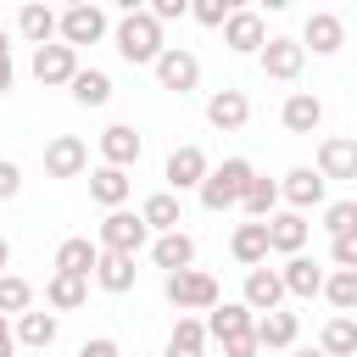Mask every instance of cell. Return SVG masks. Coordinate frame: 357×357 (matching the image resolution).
Instances as JSON below:
<instances>
[{"label":"cell","instance_id":"obj_2","mask_svg":"<svg viewBox=\"0 0 357 357\" xmlns=\"http://www.w3.org/2000/svg\"><path fill=\"white\" fill-rule=\"evenodd\" d=\"M251 178H257V167H251L245 156H223V167H212V173H206V184H201L195 195H201V206H206V212H229V206H240V201H245Z\"/></svg>","mask_w":357,"mask_h":357},{"label":"cell","instance_id":"obj_27","mask_svg":"<svg viewBox=\"0 0 357 357\" xmlns=\"http://www.w3.org/2000/svg\"><path fill=\"white\" fill-rule=\"evenodd\" d=\"M134 279H139V268H134V257H117V251H100V262H95V284H100L106 296H128V290H134Z\"/></svg>","mask_w":357,"mask_h":357},{"label":"cell","instance_id":"obj_5","mask_svg":"<svg viewBox=\"0 0 357 357\" xmlns=\"http://www.w3.org/2000/svg\"><path fill=\"white\" fill-rule=\"evenodd\" d=\"M151 73H156V84H162L167 95H195V89H201V56L184 50V45H167Z\"/></svg>","mask_w":357,"mask_h":357},{"label":"cell","instance_id":"obj_31","mask_svg":"<svg viewBox=\"0 0 357 357\" xmlns=\"http://www.w3.org/2000/svg\"><path fill=\"white\" fill-rule=\"evenodd\" d=\"M56 329H61V324H56V312H39V307H33V312H22V318H17V346H28V351H39V357H45V351L56 346Z\"/></svg>","mask_w":357,"mask_h":357},{"label":"cell","instance_id":"obj_11","mask_svg":"<svg viewBox=\"0 0 357 357\" xmlns=\"http://www.w3.org/2000/svg\"><path fill=\"white\" fill-rule=\"evenodd\" d=\"M206 173H212V162H206V151H201V145H178V151L167 156V167H162V178H167V190H173V195L201 190V184H206Z\"/></svg>","mask_w":357,"mask_h":357},{"label":"cell","instance_id":"obj_10","mask_svg":"<svg viewBox=\"0 0 357 357\" xmlns=\"http://www.w3.org/2000/svg\"><path fill=\"white\" fill-rule=\"evenodd\" d=\"M206 123H212L218 134H240V128L251 123V100H245V89H234V84L212 89V95H206Z\"/></svg>","mask_w":357,"mask_h":357},{"label":"cell","instance_id":"obj_14","mask_svg":"<svg viewBox=\"0 0 357 357\" xmlns=\"http://www.w3.org/2000/svg\"><path fill=\"white\" fill-rule=\"evenodd\" d=\"M45 173H50V178H78V173H89V145H84L78 134H56V139L45 145Z\"/></svg>","mask_w":357,"mask_h":357},{"label":"cell","instance_id":"obj_21","mask_svg":"<svg viewBox=\"0 0 357 357\" xmlns=\"http://www.w3.org/2000/svg\"><path fill=\"white\" fill-rule=\"evenodd\" d=\"M268 223H234V234H229V257L251 273V268H262L268 262Z\"/></svg>","mask_w":357,"mask_h":357},{"label":"cell","instance_id":"obj_44","mask_svg":"<svg viewBox=\"0 0 357 357\" xmlns=\"http://www.w3.org/2000/svg\"><path fill=\"white\" fill-rule=\"evenodd\" d=\"M262 346H257V329L251 335H234V340H223V357H257Z\"/></svg>","mask_w":357,"mask_h":357},{"label":"cell","instance_id":"obj_47","mask_svg":"<svg viewBox=\"0 0 357 357\" xmlns=\"http://www.w3.org/2000/svg\"><path fill=\"white\" fill-rule=\"evenodd\" d=\"M0 273H11V240L0 234Z\"/></svg>","mask_w":357,"mask_h":357},{"label":"cell","instance_id":"obj_35","mask_svg":"<svg viewBox=\"0 0 357 357\" xmlns=\"http://www.w3.org/2000/svg\"><path fill=\"white\" fill-rule=\"evenodd\" d=\"M67 89H73L78 106H106V100H112V78H106L100 67H78V78H73Z\"/></svg>","mask_w":357,"mask_h":357},{"label":"cell","instance_id":"obj_13","mask_svg":"<svg viewBox=\"0 0 357 357\" xmlns=\"http://www.w3.org/2000/svg\"><path fill=\"white\" fill-rule=\"evenodd\" d=\"M139 151H145V139H139L134 123H106V128H100V162H106V167H123V173H128V167L139 162Z\"/></svg>","mask_w":357,"mask_h":357},{"label":"cell","instance_id":"obj_32","mask_svg":"<svg viewBox=\"0 0 357 357\" xmlns=\"http://www.w3.org/2000/svg\"><path fill=\"white\" fill-rule=\"evenodd\" d=\"M167 357H206V318L178 312V324L167 335Z\"/></svg>","mask_w":357,"mask_h":357},{"label":"cell","instance_id":"obj_49","mask_svg":"<svg viewBox=\"0 0 357 357\" xmlns=\"http://www.w3.org/2000/svg\"><path fill=\"white\" fill-rule=\"evenodd\" d=\"M296 357H324V351H318V346H301V351H296Z\"/></svg>","mask_w":357,"mask_h":357},{"label":"cell","instance_id":"obj_9","mask_svg":"<svg viewBox=\"0 0 357 357\" xmlns=\"http://www.w3.org/2000/svg\"><path fill=\"white\" fill-rule=\"evenodd\" d=\"M268 39H273V33H268L262 11H251V6H234V17L223 22V45H229L234 56H262Z\"/></svg>","mask_w":357,"mask_h":357},{"label":"cell","instance_id":"obj_41","mask_svg":"<svg viewBox=\"0 0 357 357\" xmlns=\"http://www.w3.org/2000/svg\"><path fill=\"white\" fill-rule=\"evenodd\" d=\"M329 262L357 273V234H346V240H329Z\"/></svg>","mask_w":357,"mask_h":357},{"label":"cell","instance_id":"obj_45","mask_svg":"<svg viewBox=\"0 0 357 357\" xmlns=\"http://www.w3.org/2000/svg\"><path fill=\"white\" fill-rule=\"evenodd\" d=\"M11 351H17V329H11L6 312H0V357H11Z\"/></svg>","mask_w":357,"mask_h":357},{"label":"cell","instance_id":"obj_34","mask_svg":"<svg viewBox=\"0 0 357 357\" xmlns=\"http://www.w3.org/2000/svg\"><path fill=\"white\" fill-rule=\"evenodd\" d=\"M279 201H284V195H279V178H262V173H257L240 206H245V218H251V223H268V218L279 212Z\"/></svg>","mask_w":357,"mask_h":357},{"label":"cell","instance_id":"obj_24","mask_svg":"<svg viewBox=\"0 0 357 357\" xmlns=\"http://www.w3.org/2000/svg\"><path fill=\"white\" fill-rule=\"evenodd\" d=\"M95 262H100V245L89 234H67L56 245V273H78V279H95Z\"/></svg>","mask_w":357,"mask_h":357},{"label":"cell","instance_id":"obj_38","mask_svg":"<svg viewBox=\"0 0 357 357\" xmlns=\"http://www.w3.org/2000/svg\"><path fill=\"white\" fill-rule=\"evenodd\" d=\"M324 229H329V240L357 234V201H329L324 206Z\"/></svg>","mask_w":357,"mask_h":357},{"label":"cell","instance_id":"obj_16","mask_svg":"<svg viewBox=\"0 0 357 357\" xmlns=\"http://www.w3.org/2000/svg\"><path fill=\"white\" fill-rule=\"evenodd\" d=\"M340 45H346V22H340L335 11H307V22H301V50L335 56Z\"/></svg>","mask_w":357,"mask_h":357},{"label":"cell","instance_id":"obj_17","mask_svg":"<svg viewBox=\"0 0 357 357\" xmlns=\"http://www.w3.org/2000/svg\"><path fill=\"white\" fill-rule=\"evenodd\" d=\"M240 301L262 318V312H279V301H284V279H279V268H251L245 273V290H240Z\"/></svg>","mask_w":357,"mask_h":357},{"label":"cell","instance_id":"obj_39","mask_svg":"<svg viewBox=\"0 0 357 357\" xmlns=\"http://www.w3.org/2000/svg\"><path fill=\"white\" fill-rule=\"evenodd\" d=\"M190 17H195L201 28H223V22L234 17V6H229V0H195V6H190Z\"/></svg>","mask_w":357,"mask_h":357},{"label":"cell","instance_id":"obj_3","mask_svg":"<svg viewBox=\"0 0 357 357\" xmlns=\"http://www.w3.org/2000/svg\"><path fill=\"white\" fill-rule=\"evenodd\" d=\"M162 296H167V307H178V312H212V307L223 301V290H218V279H212L206 268L167 273V279H162Z\"/></svg>","mask_w":357,"mask_h":357},{"label":"cell","instance_id":"obj_4","mask_svg":"<svg viewBox=\"0 0 357 357\" xmlns=\"http://www.w3.org/2000/svg\"><path fill=\"white\" fill-rule=\"evenodd\" d=\"M95 245L100 251H117V257H139L145 245H151V223L139 218V212H106L100 218V229H95Z\"/></svg>","mask_w":357,"mask_h":357},{"label":"cell","instance_id":"obj_12","mask_svg":"<svg viewBox=\"0 0 357 357\" xmlns=\"http://www.w3.org/2000/svg\"><path fill=\"white\" fill-rule=\"evenodd\" d=\"M33 78H39L45 89L73 84V78H78V50L61 45V39H56V45H39V50H33Z\"/></svg>","mask_w":357,"mask_h":357},{"label":"cell","instance_id":"obj_20","mask_svg":"<svg viewBox=\"0 0 357 357\" xmlns=\"http://www.w3.org/2000/svg\"><path fill=\"white\" fill-rule=\"evenodd\" d=\"M128 195H134V178H128L123 167H106V162H100V167L89 173V201H95V206L123 212V201H128Z\"/></svg>","mask_w":357,"mask_h":357},{"label":"cell","instance_id":"obj_28","mask_svg":"<svg viewBox=\"0 0 357 357\" xmlns=\"http://www.w3.org/2000/svg\"><path fill=\"white\" fill-rule=\"evenodd\" d=\"M296 335H301V324H296V312H284V307L257 318V346H262V351H290Z\"/></svg>","mask_w":357,"mask_h":357},{"label":"cell","instance_id":"obj_36","mask_svg":"<svg viewBox=\"0 0 357 357\" xmlns=\"http://www.w3.org/2000/svg\"><path fill=\"white\" fill-rule=\"evenodd\" d=\"M324 301L335 307V312H357V273L351 268H329V279H324Z\"/></svg>","mask_w":357,"mask_h":357},{"label":"cell","instance_id":"obj_22","mask_svg":"<svg viewBox=\"0 0 357 357\" xmlns=\"http://www.w3.org/2000/svg\"><path fill=\"white\" fill-rule=\"evenodd\" d=\"M257 329V312L245 307V301H218L212 312H206V335L223 346V340H234V335H251Z\"/></svg>","mask_w":357,"mask_h":357},{"label":"cell","instance_id":"obj_46","mask_svg":"<svg viewBox=\"0 0 357 357\" xmlns=\"http://www.w3.org/2000/svg\"><path fill=\"white\" fill-rule=\"evenodd\" d=\"M17 84V67H11V56H0V95Z\"/></svg>","mask_w":357,"mask_h":357},{"label":"cell","instance_id":"obj_42","mask_svg":"<svg viewBox=\"0 0 357 357\" xmlns=\"http://www.w3.org/2000/svg\"><path fill=\"white\" fill-rule=\"evenodd\" d=\"M145 11H151L156 22H178V17H190V0H151Z\"/></svg>","mask_w":357,"mask_h":357},{"label":"cell","instance_id":"obj_29","mask_svg":"<svg viewBox=\"0 0 357 357\" xmlns=\"http://www.w3.org/2000/svg\"><path fill=\"white\" fill-rule=\"evenodd\" d=\"M139 218L151 223V234H173V229L184 223V206H178V195H173V190H156V195H145V201H139Z\"/></svg>","mask_w":357,"mask_h":357},{"label":"cell","instance_id":"obj_30","mask_svg":"<svg viewBox=\"0 0 357 357\" xmlns=\"http://www.w3.org/2000/svg\"><path fill=\"white\" fill-rule=\"evenodd\" d=\"M84 301H89V279H78V273H50V279H45V307L78 312Z\"/></svg>","mask_w":357,"mask_h":357},{"label":"cell","instance_id":"obj_18","mask_svg":"<svg viewBox=\"0 0 357 357\" xmlns=\"http://www.w3.org/2000/svg\"><path fill=\"white\" fill-rule=\"evenodd\" d=\"M318 173L324 178H357V139L351 134H329V139H318Z\"/></svg>","mask_w":357,"mask_h":357},{"label":"cell","instance_id":"obj_8","mask_svg":"<svg viewBox=\"0 0 357 357\" xmlns=\"http://www.w3.org/2000/svg\"><path fill=\"white\" fill-rule=\"evenodd\" d=\"M112 33V22H106V11L100 6H89V0H78V6H67L61 11V45H100Z\"/></svg>","mask_w":357,"mask_h":357},{"label":"cell","instance_id":"obj_23","mask_svg":"<svg viewBox=\"0 0 357 357\" xmlns=\"http://www.w3.org/2000/svg\"><path fill=\"white\" fill-rule=\"evenodd\" d=\"M151 262H156L162 273H184V268H195V240H190L184 229L156 234V240H151Z\"/></svg>","mask_w":357,"mask_h":357},{"label":"cell","instance_id":"obj_19","mask_svg":"<svg viewBox=\"0 0 357 357\" xmlns=\"http://www.w3.org/2000/svg\"><path fill=\"white\" fill-rule=\"evenodd\" d=\"M279 123H284L290 134H318V123H324V100H318L312 89H290L284 106H279Z\"/></svg>","mask_w":357,"mask_h":357},{"label":"cell","instance_id":"obj_25","mask_svg":"<svg viewBox=\"0 0 357 357\" xmlns=\"http://www.w3.org/2000/svg\"><path fill=\"white\" fill-rule=\"evenodd\" d=\"M279 279H284V296H301V301H312V296H324V279H329V273H324L312 257H284Z\"/></svg>","mask_w":357,"mask_h":357},{"label":"cell","instance_id":"obj_37","mask_svg":"<svg viewBox=\"0 0 357 357\" xmlns=\"http://www.w3.org/2000/svg\"><path fill=\"white\" fill-rule=\"evenodd\" d=\"M0 312H6V318L33 312V284H28L22 273H0Z\"/></svg>","mask_w":357,"mask_h":357},{"label":"cell","instance_id":"obj_6","mask_svg":"<svg viewBox=\"0 0 357 357\" xmlns=\"http://www.w3.org/2000/svg\"><path fill=\"white\" fill-rule=\"evenodd\" d=\"M262 78H273V84H296L301 78V67H307V50H301V39H290V33H273L268 45H262Z\"/></svg>","mask_w":357,"mask_h":357},{"label":"cell","instance_id":"obj_50","mask_svg":"<svg viewBox=\"0 0 357 357\" xmlns=\"http://www.w3.org/2000/svg\"><path fill=\"white\" fill-rule=\"evenodd\" d=\"M45 357H50V351H45Z\"/></svg>","mask_w":357,"mask_h":357},{"label":"cell","instance_id":"obj_15","mask_svg":"<svg viewBox=\"0 0 357 357\" xmlns=\"http://www.w3.org/2000/svg\"><path fill=\"white\" fill-rule=\"evenodd\" d=\"M307 234H312L307 212H290V206H279V212L268 218V245H273L279 257H301V251H307Z\"/></svg>","mask_w":357,"mask_h":357},{"label":"cell","instance_id":"obj_40","mask_svg":"<svg viewBox=\"0 0 357 357\" xmlns=\"http://www.w3.org/2000/svg\"><path fill=\"white\" fill-rule=\"evenodd\" d=\"M22 195V167L11 156H0V201H17Z\"/></svg>","mask_w":357,"mask_h":357},{"label":"cell","instance_id":"obj_26","mask_svg":"<svg viewBox=\"0 0 357 357\" xmlns=\"http://www.w3.org/2000/svg\"><path fill=\"white\" fill-rule=\"evenodd\" d=\"M17 33H22L33 50H39V45H56V39H61V17H56L50 6H22V11H17Z\"/></svg>","mask_w":357,"mask_h":357},{"label":"cell","instance_id":"obj_43","mask_svg":"<svg viewBox=\"0 0 357 357\" xmlns=\"http://www.w3.org/2000/svg\"><path fill=\"white\" fill-rule=\"evenodd\" d=\"M78 357H123V346H117L112 335H89V340L78 346Z\"/></svg>","mask_w":357,"mask_h":357},{"label":"cell","instance_id":"obj_33","mask_svg":"<svg viewBox=\"0 0 357 357\" xmlns=\"http://www.w3.org/2000/svg\"><path fill=\"white\" fill-rule=\"evenodd\" d=\"M318 351H324V357H357V318L335 312V318L318 329Z\"/></svg>","mask_w":357,"mask_h":357},{"label":"cell","instance_id":"obj_7","mask_svg":"<svg viewBox=\"0 0 357 357\" xmlns=\"http://www.w3.org/2000/svg\"><path fill=\"white\" fill-rule=\"evenodd\" d=\"M279 195H284L290 212H312V206H329V178L318 167H290L279 178Z\"/></svg>","mask_w":357,"mask_h":357},{"label":"cell","instance_id":"obj_48","mask_svg":"<svg viewBox=\"0 0 357 357\" xmlns=\"http://www.w3.org/2000/svg\"><path fill=\"white\" fill-rule=\"evenodd\" d=\"M0 56H11V33L6 28H0Z\"/></svg>","mask_w":357,"mask_h":357},{"label":"cell","instance_id":"obj_1","mask_svg":"<svg viewBox=\"0 0 357 357\" xmlns=\"http://www.w3.org/2000/svg\"><path fill=\"white\" fill-rule=\"evenodd\" d=\"M112 45H117V56H123L128 67H156V61H162V50H167L162 22H156L151 11H128V17H117Z\"/></svg>","mask_w":357,"mask_h":357}]
</instances>
